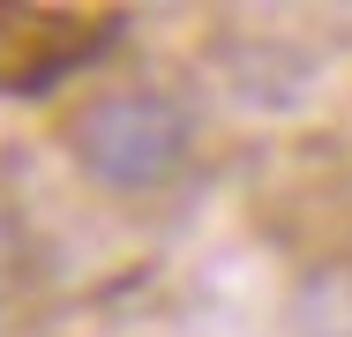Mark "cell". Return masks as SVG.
<instances>
[{
    "label": "cell",
    "mask_w": 352,
    "mask_h": 337,
    "mask_svg": "<svg viewBox=\"0 0 352 337\" xmlns=\"http://www.w3.org/2000/svg\"><path fill=\"white\" fill-rule=\"evenodd\" d=\"M60 142L68 157L113 195H157L188 173L195 157V120L180 98L150 90V83H113L90 90L60 113Z\"/></svg>",
    "instance_id": "6da1fadb"
},
{
    "label": "cell",
    "mask_w": 352,
    "mask_h": 337,
    "mask_svg": "<svg viewBox=\"0 0 352 337\" xmlns=\"http://www.w3.org/2000/svg\"><path fill=\"white\" fill-rule=\"evenodd\" d=\"M105 30H113V15H82V8H0V83L38 90V83L82 67L105 45Z\"/></svg>",
    "instance_id": "7a4b0ae2"
}]
</instances>
